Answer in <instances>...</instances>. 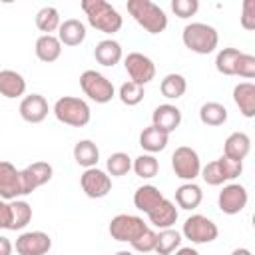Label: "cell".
<instances>
[{"label":"cell","mask_w":255,"mask_h":255,"mask_svg":"<svg viewBox=\"0 0 255 255\" xmlns=\"http://www.w3.org/2000/svg\"><path fill=\"white\" fill-rule=\"evenodd\" d=\"M82 10L88 18V24L92 28H96L98 32L104 34H116L120 32L124 20L120 16V12L106 0H82Z\"/></svg>","instance_id":"1"},{"label":"cell","mask_w":255,"mask_h":255,"mask_svg":"<svg viewBox=\"0 0 255 255\" xmlns=\"http://www.w3.org/2000/svg\"><path fill=\"white\" fill-rule=\"evenodd\" d=\"M128 12L147 34H161L167 28V16L163 8L151 0H128Z\"/></svg>","instance_id":"2"},{"label":"cell","mask_w":255,"mask_h":255,"mask_svg":"<svg viewBox=\"0 0 255 255\" xmlns=\"http://www.w3.org/2000/svg\"><path fill=\"white\" fill-rule=\"evenodd\" d=\"M181 40L185 44L187 50L207 56L211 52H215L217 44H219V34L213 26L203 24V22H191L183 28L181 32Z\"/></svg>","instance_id":"3"},{"label":"cell","mask_w":255,"mask_h":255,"mask_svg":"<svg viewBox=\"0 0 255 255\" xmlns=\"http://www.w3.org/2000/svg\"><path fill=\"white\" fill-rule=\"evenodd\" d=\"M52 112H54L58 122L72 126V128H84L92 120L90 106L82 98H76V96H64V98L56 100Z\"/></svg>","instance_id":"4"},{"label":"cell","mask_w":255,"mask_h":255,"mask_svg":"<svg viewBox=\"0 0 255 255\" xmlns=\"http://www.w3.org/2000/svg\"><path fill=\"white\" fill-rule=\"evenodd\" d=\"M80 88L82 92L96 104H108L112 102V98L116 96L114 84L100 72L96 70H86L80 76Z\"/></svg>","instance_id":"5"},{"label":"cell","mask_w":255,"mask_h":255,"mask_svg":"<svg viewBox=\"0 0 255 255\" xmlns=\"http://www.w3.org/2000/svg\"><path fill=\"white\" fill-rule=\"evenodd\" d=\"M145 229H147V223H145L141 217L129 215V213H120V215L112 217L110 227H108L112 239L122 241V243H131V241L137 239Z\"/></svg>","instance_id":"6"},{"label":"cell","mask_w":255,"mask_h":255,"mask_svg":"<svg viewBox=\"0 0 255 255\" xmlns=\"http://www.w3.org/2000/svg\"><path fill=\"white\" fill-rule=\"evenodd\" d=\"M181 235L185 239H189L191 243H195V245H205V243H211V241L217 239L219 229H217V225L209 217L195 213V215H189L185 219Z\"/></svg>","instance_id":"7"},{"label":"cell","mask_w":255,"mask_h":255,"mask_svg":"<svg viewBox=\"0 0 255 255\" xmlns=\"http://www.w3.org/2000/svg\"><path fill=\"white\" fill-rule=\"evenodd\" d=\"M171 169L175 177L183 181H193L201 173V161H199L197 151L189 145H179L171 153Z\"/></svg>","instance_id":"8"},{"label":"cell","mask_w":255,"mask_h":255,"mask_svg":"<svg viewBox=\"0 0 255 255\" xmlns=\"http://www.w3.org/2000/svg\"><path fill=\"white\" fill-rule=\"evenodd\" d=\"M126 72L129 76V82L139 84L145 88V84H149L155 78V64L149 56L141 54V52H129L124 60Z\"/></svg>","instance_id":"9"},{"label":"cell","mask_w":255,"mask_h":255,"mask_svg":"<svg viewBox=\"0 0 255 255\" xmlns=\"http://www.w3.org/2000/svg\"><path fill=\"white\" fill-rule=\"evenodd\" d=\"M80 185H82V191L90 199H100V197H106L112 191V177L104 169L90 167L82 173Z\"/></svg>","instance_id":"10"},{"label":"cell","mask_w":255,"mask_h":255,"mask_svg":"<svg viewBox=\"0 0 255 255\" xmlns=\"http://www.w3.org/2000/svg\"><path fill=\"white\" fill-rule=\"evenodd\" d=\"M52 165L48 161H34L28 167H24L20 171V185H22V195L32 193L34 189H38L40 185L48 183L52 179Z\"/></svg>","instance_id":"11"},{"label":"cell","mask_w":255,"mask_h":255,"mask_svg":"<svg viewBox=\"0 0 255 255\" xmlns=\"http://www.w3.org/2000/svg\"><path fill=\"white\" fill-rule=\"evenodd\" d=\"M247 189L241 183H227L217 197V205L225 215H237L245 209L247 205Z\"/></svg>","instance_id":"12"},{"label":"cell","mask_w":255,"mask_h":255,"mask_svg":"<svg viewBox=\"0 0 255 255\" xmlns=\"http://www.w3.org/2000/svg\"><path fill=\"white\" fill-rule=\"evenodd\" d=\"M52 249V239L44 231H26L16 239L18 255H46Z\"/></svg>","instance_id":"13"},{"label":"cell","mask_w":255,"mask_h":255,"mask_svg":"<svg viewBox=\"0 0 255 255\" xmlns=\"http://www.w3.org/2000/svg\"><path fill=\"white\" fill-rule=\"evenodd\" d=\"M22 195L20 171L10 161H0V197L4 201L18 199Z\"/></svg>","instance_id":"14"},{"label":"cell","mask_w":255,"mask_h":255,"mask_svg":"<svg viewBox=\"0 0 255 255\" xmlns=\"http://www.w3.org/2000/svg\"><path fill=\"white\" fill-rule=\"evenodd\" d=\"M20 116L24 122L28 124H40L46 120L50 108H48V102L44 96L40 94H30V96H24L22 102H20V108H18Z\"/></svg>","instance_id":"15"},{"label":"cell","mask_w":255,"mask_h":255,"mask_svg":"<svg viewBox=\"0 0 255 255\" xmlns=\"http://www.w3.org/2000/svg\"><path fill=\"white\" fill-rule=\"evenodd\" d=\"M181 124V110L177 106H171V104H161L153 110L151 114V126L159 128L161 131H165L167 135L171 131H175Z\"/></svg>","instance_id":"16"},{"label":"cell","mask_w":255,"mask_h":255,"mask_svg":"<svg viewBox=\"0 0 255 255\" xmlns=\"http://www.w3.org/2000/svg\"><path fill=\"white\" fill-rule=\"evenodd\" d=\"M251 151V139L245 131H233L227 135L225 143H223V155L243 161Z\"/></svg>","instance_id":"17"},{"label":"cell","mask_w":255,"mask_h":255,"mask_svg":"<svg viewBox=\"0 0 255 255\" xmlns=\"http://www.w3.org/2000/svg\"><path fill=\"white\" fill-rule=\"evenodd\" d=\"M26 92V80L16 70H0V96L14 100L24 96Z\"/></svg>","instance_id":"18"},{"label":"cell","mask_w":255,"mask_h":255,"mask_svg":"<svg viewBox=\"0 0 255 255\" xmlns=\"http://www.w3.org/2000/svg\"><path fill=\"white\" fill-rule=\"evenodd\" d=\"M233 102L245 118L255 116V84L241 82L233 88Z\"/></svg>","instance_id":"19"},{"label":"cell","mask_w":255,"mask_h":255,"mask_svg":"<svg viewBox=\"0 0 255 255\" xmlns=\"http://www.w3.org/2000/svg\"><path fill=\"white\" fill-rule=\"evenodd\" d=\"M147 219H149V223H151L153 227H157V229H169V227H173V223L177 221V207H175L173 201L163 199L155 209H151V211L147 213Z\"/></svg>","instance_id":"20"},{"label":"cell","mask_w":255,"mask_h":255,"mask_svg":"<svg viewBox=\"0 0 255 255\" xmlns=\"http://www.w3.org/2000/svg\"><path fill=\"white\" fill-rule=\"evenodd\" d=\"M58 40L64 46H80L86 40V26H84V22H80L76 18L64 20L60 24V28H58Z\"/></svg>","instance_id":"21"},{"label":"cell","mask_w":255,"mask_h":255,"mask_svg":"<svg viewBox=\"0 0 255 255\" xmlns=\"http://www.w3.org/2000/svg\"><path fill=\"white\" fill-rule=\"evenodd\" d=\"M124 52H122V46L120 42L108 38V40H102L96 44V50H94V58L98 64L106 66V68H114L120 60H122Z\"/></svg>","instance_id":"22"},{"label":"cell","mask_w":255,"mask_h":255,"mask_svg":"<svg viewBox=\"0 0 255 255\" xmlns=\"http://www.w3.org/2000/svg\"><path fill=\"white\" fill-rule=\"evenodd\" d=\"M167 139H169V135L165 131H161L159 128H155V126H147L139 133V145H141V149L145 153H151V155L157 153V151H163L167 147Z\"/></svg>","instance_id":"23"},{"label":"cell","mask_w":255,"mask_h":255,"mask_svg":"<svg viewBox=\"0 0 255 255\" xmlns=\"http://www.w3.org/2000/svg\"><path fill=\"white\" fill-rule=\"evenodd\" d=\"M163 199H165L163 193L151 183H145V185L137 187L135 193H133V205L143 213H149L151 209H155Z\"/></svg>","instance_id":"24"},{"label":"cell","mask_w":255,"mask_h":255,"mask_svg":"<svg viewBox=\"0 0 255 255\" xmlns=\"http://www.w3.org/2000/svg\"><path fill=\"white\" fill-rule=\"evenodd\" d=\"M34 52L38 56L40 62H56L62 54V44L58 40V36L54 34H42L38 40H36V46H34Z\"/></svg>","instance_id":"25"},{"label":"cell","mask_w":255,"mask_h":255,"mask_svg":"<svg viewBox=\"0 0 255 255\" xmlns=\"http://www.w3.org/2000/svg\"><path fill=\"white\" fill-rule=\"evenodd\" d=\"M201 199H203V191H201V187H199L197 183H193V181H185L183 185H179V187L175 189V203H177L181 209L191 211V209L199 207Z\"/></svg>","instance_id":"26"},{"label":"cell","mask_w":255,"mask_h":255,"mask_svg":"<svg viewBox=\"0 0 255 255\" xmlns=\"http://www.w3.org/2000/svg\"><path fill=\"white\" fill-rule=\"evenodd\" d=\"M74 159L84 169L96 167L98 165V159H100V147L92 139H80L74 145Z\"/></svg>","instance_id":"27"},{"label":"cell","mask_w":255,"mask_h":255,"mask_svg":"<svg viewBox=\"0 0 255 255\" xmlns=\"http://www.w3.org/2000/svg\"><path fill=\"white\" fill-rule=\"evenodd\" d=\"M32 221V207L24 199L10 201V231H20Z\"/></svg>","instance_id":"28"},{"label":"cell","mask_w":255,"mask_h":255,"mask_svg":"<svg viewBox=\"0 0 255 255\" xmlns=\"http://www.w3.org/2000/svg\"><path fill=\"white\" fill-rule=\"evenodd\" d=\"M199 120H201V124L211 126V128L223 126L227 122V108L219 102H205L199 108Z\"/></svg>","instance_id":"29"},{"label":"cell","mask_w":255,"mask_h":255,"mask_svg":"<svg viewBox=\"0 0 255 255\" xmlns=\"http://www.w3.org/2000/svg\"><path fill=\"white\" fill-rule=\"evenodd\" d=\"M181 245V233L173 227L169 229H159L157 237H155V255H169L175 249H179Z\"/></svg>","instance_id":"30"},{"label":"cell","mask_w":255,"mask_h":255,"mask_svg":"<svg viewBox=\"0 0 255 255\" xmlns=\"http://www.w3.org/2000/svg\"><path fill=\"white\" fill-rule=\"evenodd\" d=\"M241 56V50L237 48H223L215 56V68L223 76H235L237 72V60Z\"/></svg>","instance_id":"31"},{"label":"cell","mask_w":255,"mask_h":255,"mask_svg":"<svg viewBox=\"0 0 255 255\" xmlns=\"http://www.w3.org/2000/svg\"><path fill=\"white\" fill-rule=\"evenodd\" d=\"M159 90L163 94V98L167 100H177L185 94L187 90V80L181 76V74H167L161 84H159Z\"/></svg>","instance_id":"32"},{"label":"cell","mask_w":255,"mask_h":255,"mask_svg":"<svg viewBox=\"0 0 255 255\" xmlns=\"http://www.w3.org/2000/svg\"><path fill=\"white\" fill-rule=\"evenodd\" d=\"M62 20H60V12L54 6H44L36 12V26L40 32L44 34H52L60 28Z\"/></svg>","instance_id":"33"},{"label":"cell","mask_w":255,"mask_h":255,"mask_svg":"<svg viewBox=\"0 0 255 255\" xmlns=\"http://www.w3.org/2000/svg\"><path fill=\"white\" fill-rule=\"evenodd\" d=\"M131 167H133V171H135L137 177H141V179H151V177H155L157 171H159V161H157L155 155H151V153H141V155H137V157L131 161Z\"/></svg>","instance_id":"34"},{"label":"cell","mask_w":255,"mask_h":255,"mask_svg":"<svg viewBox=\"0 0 255 255\" xmlns=\"http://www.w3.org/2000/svg\"><path fill=\"white\" fill-rule=\"evenodd\" d=\"M106 167H108V175L122 177L131 169V157L128 153H124V151H116V153H112L108 157Z\"/></svg>","instance_id":"35"},{"label":"cell","mask_w":255,"mask_h":255,"mask_svg":"<svg viewBox=\"0 0 255 255\" xmlns=\"http://www.w3.org/2000/svg\"><path fill=\"white\" fill-rule=\"evenodd\" d=\"M143 96H145V88L139 84H133V82H124L120 86V94H118V98L126 106H137L143 100Z\"/></svg>","instance_id":"36"},{"label":"cell","mask_w":255,"mask_h":255,"mask_svg":"<svg viewBox=\"0 0 255 255\" xmlns=\"http://www.w3.org/2000/svg\"><path fill=\"white\" fill-rule=\"evenodd\" d=\"M217 163H219V169H221L225 181H231V179L239 177L241 171H243V161H237V159H231V157H225V155H221L217 159Z\"/></svg>","instance_id":"37"},{"label":"cell","mask_w":255,"mask_h":255,"mask_svg":"<svg viewBox=\"0 0 255 255\" xmlns=\"http://www.w3.org/2000/svg\"><path fill=\"white\" fill-rule=\"evenodd\" d=\"M155 237H157V233L147 227V229H145L137 239H133L129 245H131L133 251H137V253H149V251L155 249Z\"/></svg>","instance_id":"38"},{"label":"cell","mask_w":255,"mask_h":255,"mask_svg":"<svg viewBox=\"0 0 255 255\" xmlns=\"http://www.w3.org/2000/svg\"><path fill=\"white\" fill-rule=\"evenodd\" d=\"M199 175L203 177V181H205L207 185H213V187L225 183V177H223V173H221V169H219L217 159H215V161H209L205 167H201V173H199Z\"/></svg>","instance_id":"39"},{"label":"cell","mask_w":255,"mask_h":255,"mask_svg":"<svg viewBox=\"0 0 255 255\" xmlns=\"http://www.w3.org/2000/svg\"><path fill=\"white\" fill-rule=\"evenodd\" d=\"M171 10L177 18H191L199 10L197 0H171Z\"/></svg>","instance_id":"40"},{"label":"cell","mask_w":255,"mask_h":255,"mask_svg":"<svg viewBox=\"0 0 255 255\" xmlns=\"http://www.w3.org/2000/svg\"><path fill=\"white\" fill-rule=\"evenodd\" d=\"M235 76H241V78H247V80L255 78V56L241 52V56L237 60V72H235Z\"/></svg>","instance_id":"41"},{"label":"cell","mask_w":255,"mask_h":255,"mask_svg":"<svg viewBox=\"0 0 255 255\" xmlns=\"http://www.w3.org/2000/svg\"><path fill=\"white\" fill-rule=\"evenodd\" d=\"M241 26L245 30H255V0L243 2V14H241Z\"/></svg>","instance_id":"42"},{"label":"cell","mask_w":255,"mask_h":255,"mask_svg":"<svg viewBox=\"0 0 255 255\" xmlns=\"http://www.w3.org/2000/svg\"><path fill=\"white\" fill-rule=\"evenodd\" d=\"M10 227V201H4L0 197V229Z\"/></svg>","instance_id":"43"},{"label":"cell","mask_w":255,"mask_h":255,"mask_svg":"<svg viewBox=\"0 0 255 255\" xmlns=\"http://www.w3.org/2000/svg\"><path fill=\"white\" fill-rule=\"evenodd\" d=\"M12 249H14L12 241L8 237L0 235V255H12Z\"/></svg>","instance_id":"44"},{"label":"cell","mask_w":255,"mask_h":255,"mask_svg":"<svg viewBox=\"0 0 255 255\" xmlns=\"http://www.w3.org/2000/svg\"><path fill=\"white\" fill-rule=\"evenodd\" d=\"M175 255H199V253H197V249H193V247H179V249L175 251Z\"/></svg>","instance_id":"45"},{"label":"cell","mask_w":255,"mask_h":255,"mask_svg":"<svg viewBox=\"0 0 255 255\" xmlns=\"http://www.w3.org/2000/svg\"><path fill=\"white\" fill-rule=\"evenodd\" d=\"M231 255H253V253H251L247 247H237V249L231 251Z\"/></svg>","instance_id":"46"},{"label":"cell","mask_w":255,"mask_h":255,"mask_svg":"<svg viewBox=\"0 0 255 255\" xmlns=\"http://www.w3.org/2000/svg\"><path fill=\"white\" fill-rule=\"evenodd\" d=\"M116 255H133V253H131V251H118Z\"/></svg>","instance_id":"47"}]
</instances>
